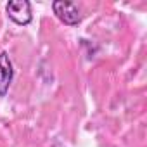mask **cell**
<instances>
[{
    "instance_id": "3957f363",
    "label": "cell",
    "mask_w": 147,
    "mask_h": 147,
    "mask_svg": "<svg viewBox=\"0 0 147 147\" xmlns=\"http://www.w3.org/2000/svg\"><path fill=\"white\" fill-rule=\"evenodd\" d=\"M14 80V66L7 50L0 52V97H5Z\"/></svg>"
},
{
    "instance_id": "7a4b0ae2",
    "label": "cell",
    "mask_w": 147,
    "mask_h": 147,
    "mask_svg": "<svg viewBox=\"0 0 147 147\" xmlns=\"http://www.w3.org/2000/svg\"><path fill=\"white\" fill-rule=\"evenodd\" d=\"M7 16L18 26H28L33 21V11L28 0H11L5 5Z\"/></svg>"
},
{
    "instance_id": "6da1fadb",
    "label": "cell",
    "mask_w": 147,
    "mask_h": 147,
    "mask_svg": "<svg viewBox=\"0 0 147 147\" xmlns=\"http://www.w3.org/2000/svg\"><path fill=\"white\" fill-rule=\"evenodd\" d=\"M52 11H54L55 18L61 23H64L66 26H76L82 23V12H80L78 5L73 2L55 0V2H52Z\"/></svg>"
}]
</instances>
